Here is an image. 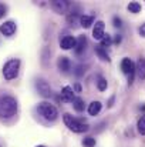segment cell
<instances>
[{
  "mask_svg": "<svg viewBox=\"0 0 145 147\" xmlns=\"http://www.w3.org/2000/svg\"><path fill=\"white\" fill-rule=\"evenodd\" d=\"M63 120H64V124H65L71 131H74V133H86V131H88V129H90V126H88L86 121H83V120H80V119H76V117H73V116L68 114V113H65V114L63 116Z\"/></svg>",
  "mask_w": 145,
  "mask_h": 147,
  "instance_id": "obj_2",
  "label": "cell"
},
{
  "mask_svg": "<svg viewBox=\"0 0 145 147\" xmlns=\"http://www.w3.org/2000/svg\"><path fill=\"white\" fill-rule=\"evenodd\" d=\"M74 90L70 86H64L61 90V100L63 101H73L74 100Z\"/></svg>",
  "mask_w": 145,
  "mask_h": 147,
  "instance_id": "obj_14",
  "label": "cell"
},
{
  "mask_svg": "<svg viewBox=\"0 0 145 147\" xmlns=\"http://www.w3.org/2000/svg\"><path fill=\"white\" fill-rule=\"evenodd\" d=\"M112 22H114V26H115V27H121V26H122V20H121L120 17H117V16H114Z\"/></svg>",
  "mask_w": 145,
  "mask_h": 147,
  "instance_id": "obj_25",
  "label": "cell"
},
{
  "mask_svg": "<svg viewBox=\"0 0 145 147\" xmlns=\"http://www.w3.org/2000/svg\"><path fill=\"white\" fill-rule=\"evenodd\" d=\"M121 70H122V73L127 74L128 84H132L134 83V76H135V64L131 61V59H128V57H124L122 59V61H121Z\"/></svg>",
  "mask_w": 145,
  "mask_h": 147,
  "instance_id": "obj_5",
  "label": "cell"
},
{
  "mask_svg": "<svg viewBox=\"0 0 145 147\" xmlns=\"http://www.w3.org/2000/svg\"><path fill=\"white\" fill-rule=\"evenodd\" d=\"M37 111L39 114L46 119L48 121H54L57 117H58V110L55 106H53L51 103H47V101H41L37 104Z\"/></svg>",
  "mask_w": 145,
  "mask_h": 147,
  "instance_id": "obj_3",
  "label": "cell"
},
{
  "mask_svg": "<svg viewBox=\"0 0 145 147\" xmlns=\"http://www.w3.org/2000/svg\"><path fill=\"white\" fill-rule=\"evenodd\" d=\"M83 146L84 147H94L96 146V139L91 136H87L83 139Z\"/></svg>",
  "mask_w": 145,
  "mask_h": 147,
  "instance_id": "obj_21",
  "label": "cell"
},
{
  "mask_svg": "<svg viewBox=\"0 0 145 147\" xmlns=\"http://www.w3.org/2000/svg\"><path fill=\"white\" fill-rule=\"evenodd\" d=\"M87 47V37L84 36V34H81V36H78V39H77V43H76V54H81L84 50Z\"/></svg>",
  "mask_w": 145,
  "mask_h": 147,
  "instance_id": "obj_13",
  "label": "cell"
},
{
  "mask_svg": "<svg viewBox=\"0 0 145 147\" xmlns=\"http://www.w3.org/2000/svg\"><path fill=\"white\" fill-rule=\"evenodd\" d=\"M138 32H140V34H141L142 37H145V23L141 26V27H140V30H138Z\"/></svg>",
  "mask_w": 145,
  "mask_h": 147,
  "instance_id": "obj_28",
  "label": "cell"
},
{
  "mask_svg": "<svg viewBox=\"0 0 145 147\" xmlns=\"http://www.w3.org/2000/svg\"><path fill=\"white\" fill-rule=\"evenodd\" d=\"M57 66H58L60 71H63V73H68L71 70V61L68 57H58Z\"/></svg>",
  "mask_w": 145,
  "mask_h": 147,
  "instance_id": "obj_11",
  "label": "cell"
},
{
  "mask_svg": "<svg viewBox=\"0 0 145 147\" xmlns=\"http://www.w3.org/2000/svg\"><path fill=\"white\" fill-rule=\"evenodd\" d=\"M76 43H77V39H74L73 36H64L60 40V47L63 50L76 49Z\"/></svg>",
  "mask_w": 145,
  "mask_h": 147,
  "instance_id": "obj_9",
  "label": "cell"
},
{
  "mask_svg": "<svg viewBox=\"0 0 145 147\" xmlns=\"http://www.w3.org/2000/svg\"><path fill=\"white\" fill-rule=\"evenodd\" d=\"M20 70V59H10L3 66V76L6 80H13L17 77Z\"/></svg>",
  "mask_w": 145,
  "mask_h": 147,
  "instance_id": "obj_4",
  "label": "cell"
},
{
  "mask_svg": "<svg viewBox=\"0 0 145 147\" xmlns=\"http://www.w3.org/2000/svg\"><path fill=\"white\" fill-rule=\"evenodd\" d=\"M36 90L39 92V94L41 97L44 98H48L51 96V87H50L48 82L44 80V79H37L36 80Z\"/></svg>",
  "mask_w": 145,
  "mask_h": 147,
  "instance_id": "obj_6",
  "label": "cell"
},
{
  "mask_svg": "<svg viewBox=\"0 0 145 147\" xmlns=\"http://www.w3.org/2000/svg\"><path fill=\"white\" fill-rule=\"evenodd\" d=\"M51 7H53L54 11L61 14V13H65L70 9V1H67V0H54V1H51Z\"/></svg>",
  "mask_w": 145,
  "mask_h": 147,
  "instance_id": "obj_8",
  "label": "cell"
},
{
  "mask_svg": "<svg viewBox=\"0 0 145 147\" xmlns=\"http://www.w3.org/2000/svg\"><path fill=\"white\" fill-rule=\"evenodd\" d=\"M112 103H114V96H112V97L110 98V101H108V106L111 107V106H112Z\"/></svg>",
  "mask_w": 145,
  "mask_h": 147,
  "instance_id": "obj_30",
  "label": "cell"
},
{
  "mask_svg": "<svg viewBox=\"0 0 145 147\" xmlns=\"http://www.w3.org/2000/svg\"><path fill=\"white\" fill-rule=\"evenodd\" d=\"M37 147H46V146H37Z\"/></svg>",
  "mask_w": 145,
  "mask_h": 147,
  "instance_id": "obj_31",
  "label": "cell"
},
{
  "mask_svg": "<svg viewBox=\"0 0 145 147\" xmlns=\"http://www.w3.org/2000/svg\"><path fill=\"white\" fill-rule=\"evenodd\" d=\"M121 40H122V37H121L120 34H117V36H115V39H114L112 42H114L115 45H120V43H121Z\"/></svg>",
  "mask_w": 145,
  "mask_h": 147,
  "instance_id": "obj_27",
  "label": "cell"
},
{
  "mask_svg": "<svg viewBox=\"0 0 145 147\" xmlns=\"http://www.w3.org/2000/svg\"><path fill=\"white\" fill-rule=\"evenodd\" d=\"M128 10H130L131 13H140V11H141V4H140L138 1H131V3L128 4Z\"/></svg>",
  "mask_w": 145,
  "mask_h": 147,
  "instance_id": "obj_20",
  "label": "cell"
},
{
  "mask_svg": "<svg viewBox=\"0 0 145 147\" xmlns=\"http://www.w3.org/2000/svg\"><path fill=\"white\" fill-rule=\"evenodd\" d=\"M84 100L81 97H76L73 100V107H74V110L76 111H78V113H81V111H84Z\"/></svg>",
  "mask_w": 145,
  "mask_h": 147,
  "instance_id": "obj_18",
  "label": "cell"
},
{
  "mask_svg": "<svg viewBox=\"0 0 145 147\" xmlns=\"http://www.w3.org/2000/svg\"><path fill=\"white\" fill-rule=\"evenodd\" d=\"M112 43V39H111V36L110 34H104V37L101 39V47H108Z\"/></svg>",
  "mask_w": 145,
  "mask_h": 147,
  "instance_id": "obj_23",
  "label": "cell"
},
{
  "mask_svg": "<svg viewBox=\"0 0 145 147\" xmlns=\"http://www.w3.org/2000/svg\"><path fill=\"white\" fill-rule=\"evenodd\" d=\"M97 87H98V90H100V92H104V90H107V87H108V83H107V80H105L102 76H98V77H97Z\"/></svg>",
  "mask_w": 145,
  "mask_h": 147,
  "instance_id": "obj_19",
  "label": "cell"
},
{
  "mask_svg": "<svg viewBox=\"0 0 145 147\" xmlns=\"http://www.w3.org/2000/svg\"><path fill=\"white\" fill-rule=\"evenodd\" d=\"M6 11H7V7H6L4 4H1V3H0V19H1V17H4Z\"/></svg>",
  "mask_w": 145,
  "mask_h": 147,
  "instance_id": "obj_26",
  "label": "cell"
},
{
  "mask_svg": "<svg viewBox=\"0 0 145 147\" xmlns=\"http://www.w3.org/2000/svg\"><path fill=\"white\" fill-rule=\"evenodd\" d=\"M105 24H104V22H97L96 24H94V27H93V37L96 39V40H100L101 42V39L104 37V34H105Z\"/></svg>",
  "mask_w": 145,
  "mask_h": 147,
  "instance_id": "obj_10",
  "label": "cell"
},
{
  "mask_svg": "<svg viewBox=\"0 0 145 147\" xmlns=\"http://www.w3.org/2000/svg\"><path fill=\"white\" fill-rule=\"evenodd\" d=\"M16 32V23L13 20H9V22H4L3 24H0V33L6 37H10L13 36Z\"/></svg>",
  "mask_w": 145,
  "mask_h": 147,
  "instance_id": "obj_7",
  "label": "cell"
},
{
  "mask_svg": "<svg viewBox=\"0 0 145 147\" xmlns=\"http://www.w3.org/2000/svg\"><path fill=\"white\" fill-rule=\"evenodd\" d=\"M137 127H138V131H140V134H145V114H144V116H141V119L138 120V123H137Z\"/></svg>",
  "mask_w": 145,
  "mask_h": 147,
  "instance_id": "obj_22",
  "label": "cell"
},
{
  "mask_svg": "<svg viewBox=\"0 0 145 147\" xmlns=\"http://www.w3.org/2000/svg\"><path fill=\"white\" fill-rule=\"evenodd\" d=\"M135 74L138 76V79L145 80V59H138L137 64H135Z\"/></svg>",
  "mask_w": 145,
  "mask_h": 147,
  "instance_id": "obj_12",
  "label": "cell"
},
{
  "mask_svg": "<svg viewBox=\"0 0 145 147\" xmlns=\"http://www.w3.org/2000/svg\"><path fill=\"white\" fill-rule=\"evenodd\" d=\"M80 23L84 29H88L93 23H94V16H87V14H83L80 17Z\"/></svg>",
  "mask_w": 145,
  "mask_h": 147,
  "instance_id": "obj_16",
  "label": "cell"
},
{
  "mask_svg": "<svg viewBox=\"0 0 145 147\" xmlns=\"http://www.w3.org/2000/svg\"><path fill=\"white\" fill-rule=\"evenodd\" d=\"M96 54L102 61H110V60H111L110 56H108V53H107V50L104 49V47H101V46H97L96 47Z\"/></svg>",
  "mask_w": 145,
  "mask_h": 147,
  "instance_id": "obj_17",
  "label": "cell"
},
{
  "mask_svg": "<svg viewBox=\"0 0 145 147\" xmlns=\"http://www.w3.org/2000/svg\"><path fill=\"white\" fill-rule=\"evenodd\" d=\"M101 109H102V104H101V101H93L90 106H88V114L90 116H97L100 111H101Z\"/></svg>",
  "mask_w": 145,
  "mask_h": 147,
  "instance_id": "obj_15",
  "label": "cell"
},
{
  "mask_svg": "<svg viewBox=\"0 0 145 147\" xmlns=\"http://www.w3.org/2000/svg\"><path fill=\"white\" fill-rule=\"evenodd\" d=\"M17 111V100L11 96H1L0 97V117L10 119Z\"/></svg>",
  "mask_w": 145,
  "mask_h": 147,
  "instance_id": "obj_1",
  "label": "cell"
},
{
  "mask_svg": "<svg viewBox=\"0 0 145 147\" xmlns=\"http://www.w3.org/2000/svg\"><path fill=\"white\" fill-rule=\"evenodd\" d=\"M74 90H76L77 93H80V92H81V86H80V84H76V86H74Z\"/></svg>",
  "mask_w": 145,
  "mask_h": 147,
  "instance_id": "obj_29",
  "label": "cell"
},
{
  "mask_svg": "<svg viewBox=\"0 0 145 147\" xmlns=\"http://www.w3.org/2000/svg\"><path fill=\"white\" fill-rule=\"evenodd\" d=\"M84 71H86V70H84V67H83V66H78V67L76 69L74 74H76L77 77H80V76H83V74H84Z\"/></svg>",
  "mask_w": 145,
  "mask_h": 147,
  "instance_id": "obj_24",
  "label": "cell"
}]
</instances>
